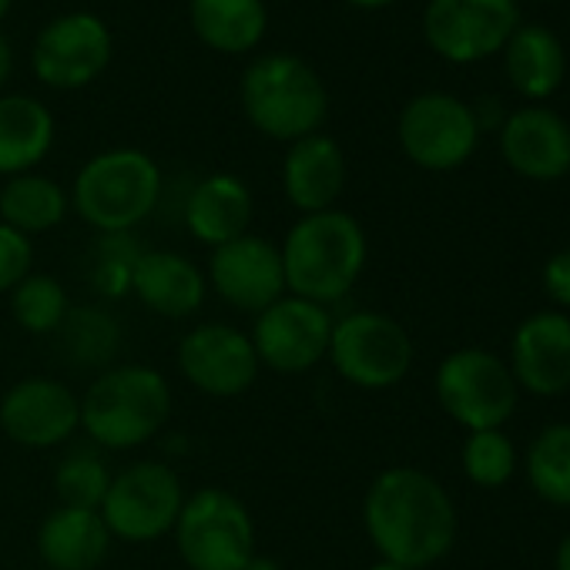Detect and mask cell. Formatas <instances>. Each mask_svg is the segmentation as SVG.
I'll list each match as a JSON object with an SVG mask.
<instances>
[{
    "mask_svg": "<svg viewBox=\"0 0 570 570\" xmlns=\"http://www.w3.org/2000/svg\"><path fill=\"white\" fill-rule=\"evenodd\" d=\"M171 420V386L145 363L108 366L81 396V433L101 453H128L151 443Z\"/></svg>",
    "mask_w": 570,
    "mask_h": 570,
    "instance_id": "cell-3",
    "label": "cell"
},
{
    "mask_svg": "<svg viewBox=\"0 0 570 570\" xmlns=\"http://www.w3.org/2000/svg\"><path fill=\"white\" fill-rule=\"evenodd\" d=\"M61 356L75 370H98L105 373L115 366V356L121 353V323L105 306H71L68 320L55 333Z\"/></svg>",
    "mask_w": 570,
    "mask_h": 570,
    "instance_id": "cell-27",
    "label": "cell"
},
{
    "mask_svg": "<svg viewBox=\"0 0 570 570\" xmlns=\"http://www.w3.org/2000/svg\"><path fill=\"white\" fill-rule=\"evenodd\" d=\"M171 537L188 570H242L255 553L252 513L225 487L191 490L181 503Z\"/></svg>",
    "mask_w": 570,
    "mask_h": 570,
    "instance_id": "cell-6",
    "label": "cell"
},
{
    "mask_svg": "<svg viewBox=\"0 0 570 570\" xmlns=\"http://www.w3.org/2000/svg\"><path fill=\"white\" fill-rule=\"evenodd\" d=\"M403 155L423 171H453L466 165L480 145V128L463 98L450 91H423L406 101L396 121Z\"/></svg>",
    "mask_w": 570,
    "mask_h": 570,
    "instance_id": "cell-10",
    "label": "cell"
},
{
    "mask_svg": "<svg viewBox=\"0 0 570 570\" xmlns=\"http://www.w3.org/2000/svg\"><path fill=\"white\" fill-rule=\"evenodd\" d=\"M131 296L161 320H191L208 296L205 268L171 248H145L131 275Z\"/></svg>",
    "mask_w": 570,
    "mask_h": 570,
    "instance_id": "cell-20",
    "label": "cell"
},
{
    "mask_svg": "<svg viewBox=\"0 0 570 570\" xmlns=\"http://www.w3.org/2000/svg\"><path fill=\"white\" fill-rule=\"evenodd\" d=\"M366 570H406V567H400V563H390V560H376L373 567H366Z\"/></svg>",
    "mask_w": 570,
    "mask_h": 570,
    "instance_id": "cell-40",
    "label": "cell"
},
{
    "mask_svg": "<svg viewBox=\"0 0 570 570\" xmlns=\"http://www.w3.org/2000/svg\"><path fill=\"white\" fill-rule=\"evenodd\" d=\"M527 480L553 507H570V423L543 426L527 450Z\"/></svg>",
    "mask_w": 570,
    "mask_h": 570,
    "instance_id": "cell-30",
    "label": "cell"
},
{
    "mask_svg": "<svg viewBox=\"0 0 570 570\" xmlns=\"http://www.w3.org/2000/svg\"><path fill=\"white\" fill-rule=\"evenodd\" d=\"M55 115L31 95H0V178L35 171L55 148Z\"/></svg>",
    "mask_w": 570,
    "mask_h": 570,
    "instance_id": "cell-23",
    "label": "cell"
},
{
    "mask_svg": "<svg viewBox=\"0 0 570 570\" xmlns=\"http://www.w3.org/2000/svg\"><path fill=\"white\" fill-rule=\"evenodd\" d=\"M346 151L326 131L299 138L285 148L282 158V191L299 215L336 208L340 195L346 191Z\"/></svg>",
    "mask_w": 570,
    "mask_h": 570,
    "instance_id": "cell-19",
    "label": "cell"
},
{
    "mask_svg": "<svg viewBox=\"0 0 570 570\" xmlns=\"http://www.w3.org/2000/svg\"><path fill=\"white\" fill-rule=\"evenodd\" d=\"M181 380L212 400H235L248 393L262 373L245 330L232 323H202L178 340L175 353Z\"/></svg>",
    "mask_w": 570,
    "mask_h": 570,
    "instance_id": "cell-14",
    "label": "cell"
},
{
    "mask_svg": "<svg viewBox=\"0 0 570 570\" xmlns=\"http://www.w3.org/2000/svg\"><path fill=\"white\" fill-rule=\"evenodd\" d=\"M278 255L285 293L330 309L356 289L370 258V242L356 215L326 208L299 215L285 232Z\"/></svg>",
    "mask_w": 570,
    "mask_h": 570,
    "instance_id": "cell-2",
    "label": "cell"
},
{
    "mask_svg": "<svg viewBox=\"0 0 570 570\" xmlns=\"http://www.w3.org/2000/svg\"><path fill=\"white\" fill-rule=\"evenodd\" d=\"M111 487V466L98 446H75L55 466V493L61 507L98 510Z\"/></svg>",
    "mask_w": 570,
    "mask_h": 570,
    "instance_id": "cell-31",
    "label": "cell"
},
{
    "mask_svg": "<svg viewBox=\"0 0 570 570\" xmlns=\"http://www.w3.org/2000/svg\"><path fill=\"white\" fill-rule=\"evenodd\" d=\"M68 212H71V191L41 171L14 175L0 188V222L28 238L65 225Z\"/></svg>",
    "mask_w": 570,
    "mask_h": 570,
    "instance_id": "cell-26",
    "label": "cell"
},
{
    "mask_svg": "<svg viewBox=\"0 0 570 570\" xmlns=\"http://www.w3.org/2000/svg\"><path fill=\"white\" fill-rule=\"evenodd\" d=\"M252 212V188L232 171H215L191 185L185 198V228L195 242L218 248L248 232Z\"/></svg>",
    "mask_w": 570,
    "mask_h": 570,
    "instance_id": "cell-21",
    "label": "cell"
},
{
    "mask_svg": "<svg viewBox=\"0 0 570 570\" xmlns=\"http://www.w3.org/2000/svg\"><path fill=\"white\" fill-rule=\"evenodd\" d=\"M543 293L560 306V309H570V248H560L553 252L547 262H543Z\"/></svg>",
    "mask_w": 570,
    "mask_h": 570,
    "instance_id": "cell-34",
    "label": "cell"
},
{
    "mask_svg": "<svg viewBox=\"0 0 570 570\" xmlns=\"http://www.w3.org/2000/svg\"><path fill=\"white\" fill-rule=\"evenodd\" d=\"M245 121L272 138L293 145L323 131L330 118V88L320 71L299 55L272 51L255 58L238 85Z\"/></svg>",
    "mask_w": 570,
    "mask_h": 570,
    "instance_id": "cell-4",
    "label": "cell"
},
{
    "mask_svg": "<svg viewBox=\"0 0 570 570\" xmlns=\"http://www.w3.org/2000/svg\"><path fill=\"white\" fill-rule=\"evenodd\" d=\"M11 4H14V0H0V21H4V18H8Z\"/></svg>",
    "mask_w": 570,
    "mask_h": 570,
    "instance_id": "cell-41",
    "label": "cell"
},
{
    "mask_svg": "<svg viewBox=\"0 0 570 570\" xmlns=\"http://www.w3.org/2000/svg\"><path fill=\"white\" fill-rule=\"evenodd\" d=\"M517 28V0H426L423 11V38L450 65H476L500 55Z\"/></svg>",
    "mask_w": 570,
    "mask_h": 570,
    "instance_id": "cell-12",
    "label": "cell"
},
{
    "mask_svg": "<svg viewBox=\"0 0 570 570\" xmlns=\"http://www.w3.org/2000/svg\"><path fill=\"white\" fill-rule=\"evenodd\" d=\"M470 111H473V121H476L480 135H483V131H500V128H503V121H507V115H510L497 95H483V98H476V101L470 105Z\"/></svg>",
    "mask_w": 570,
    "mask_h": 570,
    "instance_id": "cell-35",
    "label": "cell"
},
{
    "mask_svg": "<svg viewBox=\"0 0 570 570\" xmlns=\"http://www.w3.org/2000/svg\"><path fill=\"white\" fill-rule=\"evenodd\" d=\"M463 476L483 490L507 487L517 473V446L503 430H476L466 433L460 450Z\"/></svg>",
    "mask_w": 570,
    "mask_h": 570,
    "instance_id": "cell-32",
    "label": "cell"
},
{
    "mask_svg": "<svg viewBox=\"0 0 570 570\" xmlns=\"http://www.w3.org/2000/svg\"><path fill=\"white\" fill-rule=\"evenodd\" d=\"M191 35L218 55H248L268 31L265 0H188Z\"/></svg>",
    "mask_w": 570,
    "mask_h": 570,
    "instance_id": "cell-25",
    "label": "cell"
},
{
    "mask_svg": "<svg viewBox=\"0 0 570 570\" xmlns=\"http://www.w3.org/2000/svg\"><path fill=\"white\" fill-rule=\"evenodd\" d=\"M333 313L320 303L285 293L278 303L252 316V350L262 370L278 376H299L316 370L330 356Z\"/></svg>",
    "mask_w": 570,
    "mask_h": 570,
    "instance_id": "cell-11",
    "label": "cell"
},
{
    "mask_svg": "<svg viewBox=\"0 0 570 570\" xmlns=\"http://www.w3.org/2000/svg\"><path fill=\"white\" fill-rule=\"evenodd\" d=\"M500 55L510 88L527 101H543L557 95L567 78L563 45L543 24H520Z\"/></svg>",
    "mask_w": 570,
    "mask_h": 570,
    "instance_id": "cell-24",
    "label": "cell"
},
{
    "mask_svg": "<svg viewBox=\"0 0 570 570\" xmlns=\"http://www.w3.org/2000/svg\"><path fill=\"white\" fill-rule=\"evenodd\" d=\"M363 527L380 560L426 570L456 543V507L433 473L420 466H386L366 487Z\"/></svg>",
    "mask_w": 570,
    "mask_h": 570,
    "instance_id": "cell-1",
    "label": "cell"
},
{
    "mask_svg": "<svg viewBox=\"0 0 570 570\" xmlns=\"http://www.w3.org/2000/svg\"><path fill=\"white\" fill-rule=\"evenodd\" d=\"M28 272H35L31 238L0 222V296H8Z\"/></svg>",
    "mask_w": 570,
    "mask_h": 570,
    "instance_id": "cell-33",
    "label": "cell"
},
{
    "mask_svg": "<svg viewBox=\"0 0 570 570\" xmlns=\"http://www.w3.org/2000/svg\"><path fill=\"white\" fill-rule=\"evenodd\" d=\"M8 306H11V320L28 336H55L71 313L65 282H58L48 272H28L8 293Z\"/></svg>",
    "mask_w": 570,
    "mask_h": 570,
    "instance_id": "cell-28",
    "label": "cell"
},
{
    "mask_svg": "<svg viewBox=\"0 0 570 570\" xmlns=\"http://www.w3.org/2000/svg\"><path fill=\"white\" fill-rule=\"evenodd\" d=\"M553 570H570V530L563 533V540L553 550Z\"/></svg>",
    "mask_w": 570,
    "mask_h": 570,
    "instance_id": "cell-37",
    "label": "cell"
},
{
    "mask_svg": "<svg viewBox=\"0 0 570 570\" xmlns=\"http://www.w3.org/2000/svg\"><path fill=\"white\" fill-rule=\"evenodd\" d=\"M353 8H363V11H380V8H390L393 0H346Z\"/></svg>",
    "mask_w": 570,
    "mask_h": 570,
    "instance_id": "cell-39",
    "label": "cell"
},
{
    "mask_svg": "<svg viewBox=\"0 0 570 570\" xmlns=\"http://www.w3.org/2000/svg\"><path fill=\"white\" fill-rule=\"evenodd\" d=\"M326 360L350 386L383 393L410 376L416 350L400 320L376 309H356L333 320Z\"/></svg>",
    "mask_w": 570,
    "mask_h": 570,
    "instance_id": "cell-7",
    "label": "cell"
},
{
    "mask_svg": "<svg viewBox=\"0 0 570 570\" xmlns=\"http://www.w3.org/2000/svg\"><path fill=\"white\" fill-rule=\"evenodd\" d=\"M111 530L98 510L55 507L38 527V557L48 570H98L111 553Z\"/></svg>",
    "mask_w": 570,
    "mask_h": 570,
    "instance_id": "cell-22",
    "label": "cell"
},
{
    "mask_svg": "<svg viewBox=\"0 0 570 570\" xmlns=\"http://www.w3.org/2000/svg\"><path fill=\"white\" fill-rule=\"evenodd\" d=\"M141 252L145 248L131 232L98 235L85 255V275H88L91 293L105 303L131 296V275H135Z\"/></svg>",
    "mask_w": 570,
    "mask_h": 570,
    "instance_id": "cell-29",
    "label": "cell"
},
{
    "mask_svg": "<svg viewBox=\"0 0 570 570\" xmlns=\"http://www.w3.org/2000/svg\"><path fill=\"white\" fill-rule=\"evenodd\" d=\"M11 71H14V48L0 35V95H4V85L11 81Z\"/></svg>",
    "mask_w": 570,
    "mask_h": 570,
    "instance_id": "cell-36",
    "label": "cell"
},
{
    "mask_svg": "<svg viewBox=\"0 0 570 570\" xmlns=\"http://www.w3.org/2000/svg\"><path fill=\"white\" fill-rule=\"evenodd\" d=\"M0 430L24 450H55L81 433V396L55 376H24L0 396Z\"/></svg>",
    "mask_w": 570,
    "mask_h": 570,
    "instance_id": "cell-16",
    "label": "cell"
},
{
    "mask_svg": "<svg viewBox=\"0 0 570 570\" xmlns=\"http://www.w3.org/2000/svg\"><path fill=\"white\" fill-rule=\"evenodd\" d=\"M500 155L520 178L557 181L570 175V125L543 105L517 108L500 128Z\"/></svg>",
    "mask_w": 570,
    "mask_h": 570,
    "instance_id": "cell-18",
    "label": "cell"
},
{
    "mask_svg": "<svg viewBox=\"0 0 570 570\" xmlns=\"http://www.w3.org/2000/svg\"><path fill=\"white\" fill-rule=\"evenodd\" d=\"M161 168L141 148H108L91 155L71 191V212L85 218L98 235L135 232L161 202Z\"/></svg>",
    "mask_w": 570,
    "mask_h": 570,
    "instance_id": "cell-5",
    "label": "cell"
},
{
    "mask_svg": "<svg viewBox=\"0 0 570 570\" xmlns=\"http://www.w3.org/2000/svg\"><path fill=\"white\" fill-rule=\"evenodd\" d=\"M433 393L440 410L466 433L503 430L520 396L510 366L480 346H463L443 356L433 376Z\"/></svg>",
    "mask_w": 570,
    "mask_h": 570,
    "instance_id": "cell-8",
    "label": "cell"
},
{
    "mask_svg": "<svg viewBox=\"0 0 570 570\" xmlns=\"http://www.w3.org/2000/svg\"><path fill=\"white\" fill-rule=\"evenodd\" d=\"M208 289L232 309L258 316L285 296V272L278 245L262 235H238L212 248L205 265Z\"/></svg>",
    "mask_w": 570,
    "mask_h": 570,
    "instance_id": "cell-15",
    "label": "cell"
},
{
    "mask_svg": "<svg viewBox=\"0 0 570 570\" xmlns=\"http://www.w3.org/2000/svg\"><path fill=\"white\" fill-rule=\"evenodd\" d=\"M115 55L111 28L91 11H71L55 18L35 41L31 68L45 88L78 91L98 81Z\"/></svg>",
    "mask_w": 570,
    "mask_h": 570,
    "instance_id": "cell-13",
    "label": "cell"
},
{
    "mask_svg": "<svg viewBox=\"0 0 570 570\" xmlns=\"http://www.w3.org/2000/svg\"><path fill=\"white\" fill-rule=\"evenodd\" d=\"M242 570H282V567H278V560H272V557H265V553H258V550H255Z\"/></svg>",
    "mask_w": 570,
    "mask_h": 570,
    "instance_id": "cell-38",
    "label": "cell"
},
{
    "mask_svg": "<svg viewBox=\"0 0 570 570\" xmlns=\"http://www.w3.org/2000/svg\"><path fill=\"white\" fill-rule=\"evenodd\" d=\"M185 497L181 476L165 460H135L111 473V487L98 513L115 540L155 543L171 533Z\"/></svg>",
    "mask_w": 570,
    "mask_h": 570,
    "instance_id": "cell-9",
    "label": "cell"
},
{
    "mask_svg": "<svg viewBox=\"0 0 570 570\" xmlns=\"http://www.w3.org/2000/svg\"><path fill=\"white\" fill-rule=\"evenodd\" d=\"M510 373L517 390L560 396L570 390V316L543 309L527 316L510 340Z\"/></svg>",
    "mask_w": 570,
    "mask_h": 570,
    "instance_id": "cell-17",
    "label": "cell"
}]
</instances>
